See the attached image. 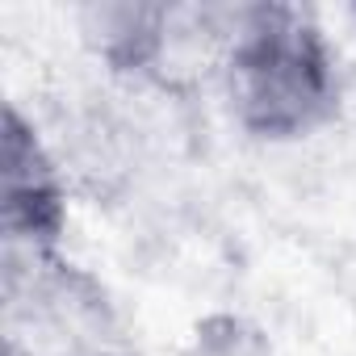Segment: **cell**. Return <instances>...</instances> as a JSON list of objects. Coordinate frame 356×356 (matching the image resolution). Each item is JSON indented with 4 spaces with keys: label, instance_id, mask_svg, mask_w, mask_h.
<instances>
[{
    "label": "cell",
    "instance_id": "1",
    "mask_svg": "<svg viewBox=\"0 0 356 356\" xmlns=\"http://www.w3.org/2000/svg\"><path fill=\"white\" fill-rule=\"evenodd\" d=\"M218 84L231 122L260 143L314 138L343 105L339 51L293 5H235Z\"/></svg>",
    "mask_w": 356,
    "mask_h": 356
},
{
    "label": "cell",
    "instance_id": "2",
    "mask_svg": "<svg viewBox=\"0 0 356 356\" xmlns=\"http://www.w3.org/2000/svg\"><path fill=\"white\" fill-rule=\"evenodd\" d=\"M72 176L55 143L26 118L17 105L5 109V147H0V222H5V252L22 256H59L67 210H72Z\"/></svg>",
    "mask_w": 356,
    "mask_h": 356
},
{
    "label": "cell",
    "instance_id": "3",
    "mask_svg": "<svg viewBox=\"0 0 356 356\" xmlns=\"http://www.w3.org/2000/svg\"><path fill=\"white\" fill-rule=\"evenodd\" d=\"M55 151L72 176V189H88L97 197L118 193L134 176V130L109 109H84Z\"/></svg>",
    "mask_w": 356,
    "mask_h": 356
},
{
    "label": "cell",
    "instance_id": "4",
    "mask_svg": "<svg viewBox=\"0 0 356 356\" xmlns=\"http://www.w3.org/2000/svg\"><path fill=\"white\" fill-rule=\"evenodd\" d=\"M181 356H281V352H277L268 327L256 323L252 314L210 310L189 327Z\"/></svg>",
    "mask_w": 356,
    "mask_h": 356
},
{
    "label": "cell",
    "instance_id": "5",
    "mask_svg": "<svg viewBox=\"0 0 356 356\" xmlns=\"http://www.w3.org/2000/svg\"><path fill=\"white\" fill-rule=\"evenodd\" d=\"M5 356H38V352H34V348H26V343H22V335H9V339H5Z\"/></svg>",
    "mask_w": 356,
    "mask_h": 356
},
{
    "label": "cell",
    "instance_id": "6",
    "mask_svg": "<svg viewBox=\"0 0 356 356\" xmlns=\"http://www.w3.org/2000/svg\"><path fill=\"white\" fill-rule=\"evenodd\" d=\"M88 356H113V352H88Z\"/></svg>",
    "mask_w": 356,
    "mask_h": 356
}]
</instances>
